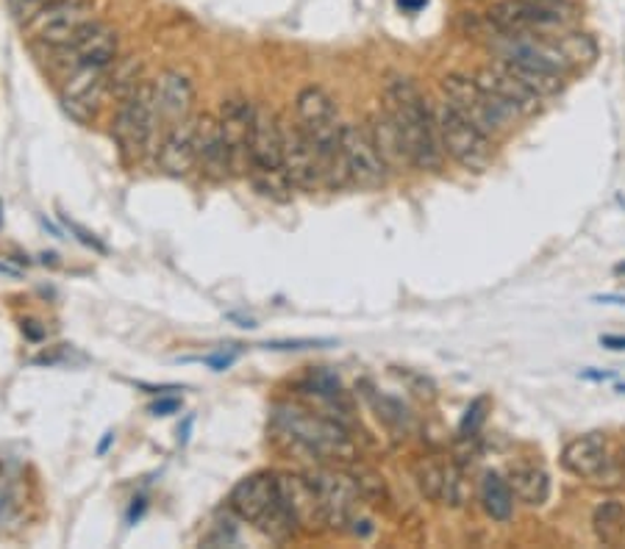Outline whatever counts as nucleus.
Instances as JSON below:
<instances>
[{
    "label": "nucleus",
    "mask_w": 625,
    "mask_h": 549,
    "mask_svg": "<svg viewBox=\"0 0 625 549\" xmlns=\"http://www.w3.org/2000/svg\"><path fill=\"white\" fill-rule=\"evenodd\" d=\"M384 108H387L389 117L395 119V125L404 134L411 164L417 170H440L445 150H442L440 134H436L434 108L429 106L423 92L414 87V81L393 78L387 83V89H384Z\"/></svg>",
    "instance_id": "obj_1"
},
{
    "label": "nucleus",
    "mask_w": 625,
    "mask_h": 549,
    "mask_svg": "<svg viewBox=\"0 0 625 549\" xmlns=\"http://www.w3.org/2000/svg\"><path fill=\"white\" fill-rule=\"evenodd\" d=\"M273 431L281 444L320 464H356V444L340 420L311 414L298 405H281L273 416Z\"/></svg>",
    "instance_id": "obj_2"
},
{
    "label": "nucleus",
    "mask_w": 625,
    "mask_h": 549,
    "mask_svg": "<svg viewBox=\"0 0 625 549\" xmlns=\"http://www.w3.org/2000/svg\"><path fill=\"white\" fill-rule=\"evenodd\" d=\"M487 23L500 34H556L576 28L578 9L565 0H500L487 12Z\"/></svg>",
    "instance_id": "obj_3"
},
{
    "label": "nucleus",
    "mask_w": 625,
    "mask_h": 549,
    "mask_svg": "<svg viewBox=\"0 0 625 549\" xmlns=\"http://www.w3.org/2000/svg\"><path fill=\"white\" fill-rule=\"evenodd\" d=\"M442 101H445L453 112L462 114L467 123L481 128L487 136L507 134V130L514 128L518 119H523L514 108H509L507 103H500L498 98L489 95L476 78L458 76V72L442 78Z\"/></svg>",
    "instance_id": "obj_4"
},
{
    "label": "nucleus",
    "mask_w": 625,
    "mask_h": 549,
    "mask_svg": "<svg viewBox=\"0 0 625 549\" xmlns=\"http://www.w3.org/2000/svg\"><path fill=\"white\" fill-rule=\"evenodd\" d=\"M159 134V114H156L154 83L145 81L128 101H123L114 117L112 136L125 161H139L150 153Z\"/></svg>",
    "instance_id": "obj_5"
},
{
    "label": "nucleus",
    "mask_w": 625,
    "mask_h": 549,
    "mask_svg": "<svg viewBox=\"0 0 625 549\" xmlns=\"http://www.w3.org/2000/svg\"><path fill=\"white\" fill-rule=\"evenodd\" d=\"M434 119L442 150H445L456 164H462L470 172H484L492 164V136H487L481 128L467 123V119L458 112H453L445 101H440L434 106Z\"/></svg>",
    "instance_id": "obj_6"
},
{
    "label": "nucleus",
    "mask_w": 625,
    "mask_h": 549,
    "mask_svg": "<svg viewBox=\"0 0 625 549\" xmlns=\"http://www.w3.org/2000/svg\"><path fill=\"white\" fill-rule=\"evenodd\" d=\"M95 20L90 0H48L29 23V34L48 48H65Z\"/></svg>",
    "instance_id": "obj_7"
},
{
    "label": "nucleus",
    "mask_w": 625,
    "mask_h": 549,
    "mask_svg": "<svg viewBox=\"0 0 625 549\" xmlns=\"http://www.w3.org/2000/svg\"><path fill=\"white\" fill-rule=\"evenodd\" d=\"M309 478L315 483L317 496H320L322 522H326L328 530H348L351 525H356L362 494H359L353 474L337 472V469H320Z\"/></svg>",
    "instance_id": "obj_8"
},
{
    "label": "nucleus",
    "mask_w": 625,
    "mask_h": 549,
    "mask_svg": "<svg viewBox=\"0 0 625 549\" xmlns=\"http://www.w3.org/2000/svg\"><path fill=\"white\" fill-rule=\"evenodd\" d=\"M342 153H345L348 175L351 186L359 190H382L387 175L393 170L382 159L378 148L373 145V136L362 125H342Z\"/></svg>",
    "instance_id": "obj_9"
},
{
    "label": "nucleus",
    "mask_w": 625,
    "mask_h": 549,
    "mask_svg": "<svg viewBox=\"0 0 625 549\" xmlns=\"http://www.w3.org/2000/svg\"><path fill=\"white\" fill-rule=\"evenodd\" d=\"M109 92V67L87 65L76 67L61 87V106L72 119L90 123L101 108L103 95Z\"/></svg>",
    "instance_id": "obj_10"
},
{
    "label": "nucleus",
    "mask_w": 625,
    "mask_h": 549,
    "mask_svg": "<svg viewBox=\"0 0 625 549\" xmlns=\"http://www.w3.org/2000/svg\"><path fill=\"white\" fill-rule=\"evenodd\" d=\"M284 130V170L295 190L322 186V161L306 130L295 125H281Z\"/></svg>",
    "instance_id": "obj_11"
},
{
    "label": "nucleus",
    "mask_w": 625,
    "mask_h": 549,
    "mask_svg": "<svg viewBox=\"0 0 625 549\" xmlns=\"http://www.w3.org/2000/svg\"><path fill=\"white\" fill-rule=\"evenodd\" d=\"M117 31L106 23H98L92 20L70 45H65L61 50V61H65L70 70L76 67H87V65H98V67H109L114 59H117Z\"/></svg>",
    "instance_id": "obj_12"
},
{
    "label": "nucleus",
    "mask_w": 625,
    "mask_h": 549,
    "mask_svg": "<svg viewBox=\"0 0 625 549\" xmlns=\"http://www.w3.org/2000/svg\"><path fill=\"white\" fill-rule=\"evenodd\" d=\"M561 467L570 474L590 483H603L612 469V458H609V442L603 433H583V436L572 438L561 449Z\"/></svg>",
    "instance_id": "obj_13"
},
{
    "label": "nucleus",
    "mask_w": 625,
    "mask_h": 549,
    "mask_svg": "<svg viewBox=\"0 0 625 549\" xmlns=\"http://www.w3.org/2000/svg\"><path fill=\"white\" fill-rule=\"evenodd\" d=\"M253 117L257 106L245 98H231L220 108V128L226 136L228 153H231L234 175L250 172V134H253Z\"/></svg>",
    "instance_id": "obj_14"
},
{
    "label": "nucleus",
    "mask_w": 625,
    "mask_h": 549,
    "mask_svg": "<svg viewBox=\"0 0 625 549\" xmlns=\"http://www.w3.org/2000/svg\"><path fill=\"white\" fill-rule=\"evenodd\" d=\"M284 170V130L268 106H257L253 134H250V175Z\"/></svg>",
    "instance_id": "obj_15"
},
{
    "label": "nucleus",
    "mask_w": 625,
    "mask_h": 549,
    "mask_svg": "<svg viewBox=\"0 0 625 549\" xmlns=\"http://www.w3.org/2000/svg\"><path fill=\"white\" fill-rule=\"evenodd\" d=\"M156 164L164 175L184 178L197 167L195 156V117L170 125L156 148Z\"/></svg>",
    "instance_id": "obj_16"
},
{
    "label": "nucleus",
    "mask_w": 625,
    "mask_h": 549,
    "mask_svg": "<svg viewBox=\"0 0 625 549\" xmlns=\"http://www.w3.org/2000/svg\"><path fill=\"white\" fill-rule=\"evenodd\" d=\"M195 156L203 175L215 178V181H223V178L234 175L231 153H228L220 119L212 117V114H201V117H195Z\"/></svg>",
    "instance_id": "obj_17"
},
{
    "label": "nucleus",
    "mask_w": 625,
    "mask_h": 549,
    "mask_svg": "<svg viewBox=\"0 0 625 549\" xmlns=\"http://www.w3.org/2000/svg\"><path fill=\"white\" fill-rule=\"evenodd\" d=\"M275 502H279V474L259 472L239 480V483L234 485L231 496H228V508H231L239 519L257 525V522L273 508Z\"/></svg>",
    "instance_id": "obj_18"
},
{
    "label": "nucleus",
    "mask_w": 625,
    "mask_h": 549,
    "mask_svg": "<svg viewBox=\"0 0 625 549\" xmlns=\"http://www.w3.org/2000/svg\"><path fill=\"white\" fill-rule=\"evenodd\" d=\"M476 81L487 89L489 95H495L500 103H507L509 108H514L520 117H534L542 108V98L536 95V92H531L520 78H514L512 72L503 65H498V61L478 70Z\"/></svg>",
    "instance_id": "obj_19"
},
{
    "label": "nucleus",
    "mask_w": 625,
    "mask_h": 549,
    "mask_svg": "<svg viewBox=\"0 0 625 549\" xmlns=\"http://www.w3.org/2000/svg\"><path fill=\"white\" fill-rule=\"evenodd\" d=\"M279 494L286 511L292 514V519L298 522V527H304V530L326 527L320 496H317V489L309 474H279Z\"/></svg>",
    "instance_id": "obj_20"
},
{
    "label": "nucleus",
    "mask_w": 625,
    "mask_h": 549,
    "mask_svg": "<svg viewBox=\"0 0 625 549\" xmlns=\"http://www.w3.org/2000/svg\"><path fill=\"white\" fill-rule=\"evenodd\" d=\"M154 101L159 125L170 128V125L190 117L192 103H195V89H192V81L186 76L167 70L154 81Z\"/></svg>",
    "instance_id": "obj_21"
},
{
    "label": "nucleus",
    "mask_w": 625,
    "mask_h": 549,
    "mask_svg": "<svg viewBox=\"0 0 625 549\" xmlns=\"http://www.w3.org/2000/svg\"><path fill=\"white\" fill-rule=\"evenodd\" d=\"M367 130L370 136H373V145L378 148L382 159L387 161L389 170L400 172L404 167H414L409 159V150H406L404 134H400V128L395 125V119L389 117L387 108L375 112L373 117L367 119Z\"/></svg>",
    "instance_id": "obj_22"
},
{
    "label": "nucleus",
    "mask_w": 625,
    "mask_h": 549,
    "mask_svg": "<svg viewBox=\"0 0 625 549\" xmlns=\"http://www.w3.org/2000/svg\"><path fill=\"white\" fill-rule=\"evenodd\" d=\"M556 45H559L561 56H565L570 72H583L590 70L598 61V42L590 34H583L578 28L556 31Z\"/></svg>",
    "instance_id": "obj_23"
},
{
    "label": "nucleus",
    "mask_w": 625,
    "mask_h": 549,
    "mask_svg": "<svg viewBox=\"0 0 625 549\" xmlns=\"http://www.w3.org/2000/svg\"><path fill=\"white\" fill-rule=\"evenodd\" d=\"M592 530L595 538L606 547H623L625 544V505L617 500L601 502L592 514Z\"/></svg>",
    "instance_id": "obj_24"
},
{
    "label": "nucleus",
    "mask_w": 625,
    "mask_h": 549,
    "mask_svg": "<svg viewBox=\"0 0 625 549\" xmlns=\"http://www.w3.org/2000/svg\"><path fill=\"white\" fill-rule=\"evenodd\" d=\"M481 505L487 511V516H492L495 522H509L514 514V491L509 485V480H503L500 474L489 472L481 480Z\"/></svg>",
    "instance_id": "obj_25"
},
{
    "label": "nucleus",
    "mask_w": 625,
    "mask_h": 549,
    "mask_svg": "<svg viewBox=\"0 0 625 549\" xmlns=\"http://www.w3.org/2000/svg\"><path fill=\"white\" fill-rule=\"evenodd\" d=\"M509 485L514 491V500L525 505H542L550 496V478L539 467H518L509 478Z\"/></svg>",
    "instance_id": "obj_26"
},
{
    "label": "nucleus",
    "mask_w": 625,
    "mask_h": 549,
    "mask_svg": "<svg viewBox=\"0 0 625 549\" xmlns=\"http://www.w3.org/2000/svg\"><path fill=\"white\" fill-rule=\"evenodd\" d=\"M495 61L507 67L514 78H520V81L539 98H554L565 89V76H559V72L539 70V67L520 65V61H509V59H495Z\"/></svg>",
    "instance_id": "obj_27"
},
{
    "label": "nucleus",
    "mask_w": 625,
    "mask_h": 549,
    "mask_svg": "<svg viewBox=\"0 0 625 549\" xmlns=\"http://www.w3.org/2000/svg\"><path fill=\"white\" fill-rule=\"evenodd\" d=\"M145 83V70H143V61L139 59H114L109 65V92L120 101H128V98L137 92L139 87Z\"/></svg>",
    "instance_id": "obj_28"
},
{
    "label": "nucleus",
    "mask_w": 625,
    "mask_h": 549,
    "mask_svg": "<svg viewBox=\"0 0 625 549\" xmlns=\"http://www.w3.org/2000/svg\"><path fill=\"white\" fill-rule=\"evenodd\" d=\"M445 469L447 464L436 461V458H423V461L417 464L414 469V478L420 491H423L429 500L440 502L442 500V485H445Z\"/></svg>",
    "instance_id": "obj_29"
},
{
    "label": "nucleus",
    "mask_w": 625,
    "mask_h": 549,
    "mask_svg": "<svg viewBox=\"0 0 625 549\" xmlns=\"http://www.w3.org/2000/svg\"><path fill=\"white\" fill-rule=\"evenodd\" d=\"M470 496V485H467L465 472L456 467V464L447 461L445 469V485H442V505H451V508H462Z\"/></svg>",
    "instance_id": "obj_30"
},
{
    "label": "nucleus",
    "mask_w": 625,
    "mask_h": 549,
    "mask_svg": "<svg viewBox=\"0 0 625 549\" xmlns=\"http://www.w3.org/2000/svg\"><path fill=\"white\" fill-rule=\"evenodd\" d=\"M373 405H375V411H378V416H382L387 425L409 427V411H406V408L400 405L398 400H393V397L373 394Z\"/></svg>",
    "instance_id": "obj_31"
},
{
    "label": "nucleus",
    "mask_w": 625,
    "mask_h": 549,
    "mask_svg": "<svg viewBox=\"0 0 625 549\" xmlns=\"http://www.w3.org/2000/svg\"><path fill=\"white\" fill-rule=\"evenodd\" d=\"M353 480H356L359 494H362L364 502H378V500H384V494H387L384 480L375 472H370V469H359V472L353 474Z\"/></svg>",
    "instance_id": "obj_32"
},
{
    "label": "nucleus",
    "mask_w": 625,
    "mask_h": 549,
    "mask_svg": "<svg viewBox=\"0 0 625 549\" xmlns=\"http://www.w3.org/2000/svg\"><path fill=\"white\" fill-rule=\"evenodd\" d=\"M484 411H487V400L484 397H478L476 402H473L470 408H467L465 420H462V425H458V438H476L478 436V427L484 425Z\"/></svg>",
    "instance_id": "obj_33"
},
{
    "label": "nucleus",
    "mask_w": 625,
    "mask_h": 549,
    "mask_svg": "<svg viewBox=\"0 0 625 549\" xmlns=\"http://www.w3.org/2000/svg\"><path fill=\"white\" fill-rule=\"evenodd\" d=\"M7 7H9V14H12L18 23L29 25L31 20L39 14V9L45 7V0H7Z\"/></svg>",
    "instance_id": "obj_34"
},
{
    "label": "nucleus",
    "mask_w": 625,
    "mask_h": 549,
    "mask_svg": "<svg viewBox=\"0 0 625 549\" xmlns=\"http://www.w3.org/2000/svg\"><path fill=\"white\" fill-rule=\"evenodd\" d=\"M61 222H65V225H67V228H70V233H76V237H78V242H81V244H87V248H95V250H98V253H106V244H103V242H101V239H98V237H95V233H92V231H87V228H83V225H78V222H76V219H70V217H67V214H61Z\"/></svg>",
    "instance_id": "obj_35"
},
{
    "label": "nucleus",
    "mask_w": 625,
    "mask_h": 549,
    "mask_svg": "<svg viewBox=\"0 0 625 549\" xmlns=\"http://www.w3.org/2000/svg\"><path fill=\"white\" fill-rule=\"evenodd\" d=\"M179 405H181V402L175 400V397H173V400H159V402H156V405H150V414H154V416H167V414H173V411H179Z\"/></svg>",
    "instance_id": "obj_36"
},
{
    "label": "nucleus",
    "mask_w": 625,
    "mask_h": 549,
    "mask_svg": "<svg viewBox=\"0 0 625 549\" xmlns=\"http://www.w3.org/2000/svg\"><path fill=\"white\" fill-rule=\"evenodd\" d=\"M234 358H237V355H234V353H228V355H226V353L208 355L206 364H208V366H215V369H228V366L234 364Z\"/></svg>",
    "instance_id": "obj_37"
},
{
    "label": "nucleus",
    "mask_w": 625,
    "mask_h": 549,
    "mask_svg": "<svg viewBox=\"0 0 625 549\" xmlns=\"http://www.w3.org/2000/svg\"><path fill=\"white\" fill-rule=\"evenodd\" d=\"M601 344L609 350H625V336H601Z\"/></svg>",
    "instance_id": "obj_38"
},
{
    "label": "nucleus",
    "mask_w": 625,
    "mask_h": 549,
    "mask_svg": "<svg viewBox=\"0 0 625 549\" xmlns=\"http://www.w3.org/2000/svg\"><path fill=\"white\" fill-rule=\"evenodd\" d=\"M595 302H612V306H625V297H620V295H598Z\"/></svg>",
    "instance_id": "obj_39"
},
{
    "label": "nucleus",
    "mask_w": 625,
    "mask_h": 549,
    "mask_svg": "<svg viewBox=\"0 0 625 549\" xmlns=\"http://www.w3.org/2000/svg\"><path fill=\"white\" fill-rule=\"evenodd\" d=\"M398 7L400 9H411V12H414V9L425 7V0H398Z\"/></svg>",
    "instance_id": "obj_40"
},
{
    "label": "nucleus",
    "mask_w": 625,
    "mask_h": 549,
    "mask_svg": "<svg viewBox=\"0 0 625 549\" xmlns=\"http://www.w3.org/2000/svg\"><path fill=\"white\" fill-rule=\"evenodd\" d=\"M581 375L587 380H606V378H612V375H609V373H581Z\"/></svg>",
    "instance_id": "obj_41"
},
{
    "label": "nucleus",
    "mask_w": 625,
    "mask_h": 549,
    "mask_svg": "<svg viewBox=\"0 0 625 549\" xmlns=\"http://www.w3.org/2000/svg\"><path fill=\"white\" fill-rule=\"evenodd\" d=\"M617 272H625V264H620V266H617Z\"/></svg>",
    "instance_id": "obj_42"
}]
</instances>
